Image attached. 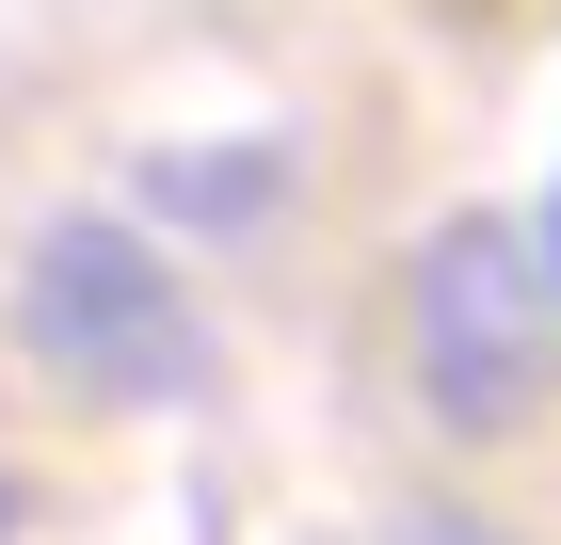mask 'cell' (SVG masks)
Segmentation results:
<instances>
[{"mask_svg":"<svg viewBox=\"0 0 561 545\" xmlns=\"http://www.w3.org/2000/svg\"><path fill=\"white\" fill-rule=\"evenodd\" d=\"M16 513H33V498H16V465H0V545H16Z\"/></svg>","mask_w":561,"mask_h":545,"instance_id":"5","label":"cell"},{"mask_svg":"<svg viewBox=\"0 0 561 545\" xmlns=\"http://www.w3.org/2000/svg\"><path fill=\"white\" fill-rule=\"evenodd\" d=\"M16 337L81 401H193L209 385V321H193V289H176L129 225H48L33 273H16Z\"/></svg>","mask_w":561,"mask_h":545,"instance_id":"1","label":"cell"},{"mask_svg":"<svg viewBox=\"0 0 561 545\" xmlns=\"http://www.w3.org/2000/svg\"><path fill=\"white\" fill-rule=\"evenodd\" d=\"M529 385H546V273L514 257V225L417 241V401L449 433H514Z\"/></svg>","mask_w":561,"mask_h":545,"instance_id":"2","label":"cell"},{"mask_svg":"<svg viewBox=\"0 0 561 545\" xmlns=\"http://www.w3.org/2000/svg\"><path fill=\"white\" fill-rule=\"evenodd\" d=\"M145 193H161L176 225H257L273 193H289V161H273V145H209V161H161Z\"/></svg>","mask_w":561,"mask_h":545,"instance_id":"3","label":"cell"},{"mask_svg":"<svg viewBox=\"0 0 561 545\" xmlns=\"http://www.w3.org/2000/svg\"><path fill=\"white\" fill-rule=\"evenodd\" d=\"M529 273H546V305H561V193H546V257H529Z\"/></svg>","mask_w":561,"mask_h":545,"instance_id":"4","label":"cell"}]
</instances>
